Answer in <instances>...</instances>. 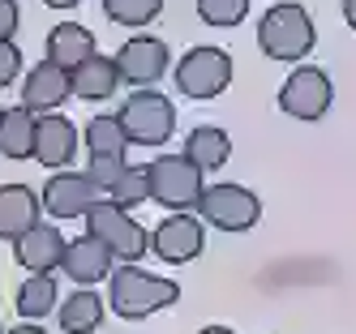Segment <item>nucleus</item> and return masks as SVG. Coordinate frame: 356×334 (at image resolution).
<instances>
[{
  "instance_id": "a211bd4d",
  "label": "nucleus",
  "mask_w": 356,
  "mask_h": 334,
  "mask_svg": "<svg viewBox=\"0 0 356 334\" xmlns=\"http://www.w3.org/2000/svg\"><path fill=\"white\" fill-rule=\"evenodd\" d=\"M90 56H95V35L86 31V26H78V22L52 26V35H47V60H52V65H60V69L73 73Z\"/></svg>"
},
{
  "instance_id": "0eeeda50",
  "label": "nucleus",
  "mask_w": 356,
  "mask_h": 334,
  "mask_svg": "<svg viewBox=\"0 0 356 334\" xmlns=\"http://www.w3.org/2000/svg\"><path fill=\"white\" fill-rule=\"evenodd\" d=\"M335 103V86L318 65H296L288 73V82L279 86V108L292 120H322Z\"/></svg>"
},
{
  "instance_id": "6ab92c4d",
  "label": "nucleus",
  "mask_w": 356,
  "mask_h": 334,
  "mask_svg": "<svg viewBox=\"0 0 356 334\" xmlns=\"http://www.w3.org/2000/svg\"><path fill=\"white\" fill-rule=\"evenodd\" d=\"M185 159L197 163L202 172H219V167H227V159H232V137H227L219 124H197L185 137Z\"/></svg>"
},
{
  "instance_id": "6e6552de",
  "label": "nucleus",
  "mask_w": 356,
  "mask_h": 334,
  "mask_svg": "<svg viewBox=\"0 0 356 334\" xmlns=\"http://www.w3.org/2000/svg\"><path fill=\"white\" fill-rule=\"evenodd\" d=\"M104 197L108 193L99 189L86 172H73V167L52 172V180L39 189V201H43V210L52 219H86Z\"/></svg>"
},
{
  "instance_id": "f03ea898",
  "label": "nucleus",
  "mask_w": 356,
  "mask_h": 334,
  "mask_svg": "<svg viewBox=\"0 0 356 334\" xmlns=\"http://www.w3.org/2000/svg\"><path fill=\"white\" fill-rule=\"evenodd\" d=\"M318 43L314 17L296 0H284V5H270L258 22V47L270 60H305Z\"/></svg>"
},
{
  "instance_id": "9b49d317",
  "label": "nucleus",
  "mask_w": 356,
  "mask_h": 334,
  "mask_svg": "<svg viewBox=\"0 0 356 334\" xmlns=\"http://www.w3.org/2000/svg\"><path fill=\"white\" fill-rule=\"evenodd\" d=\"M150 249H155L159 262L168 266H185L193 257H202L207 249V227L193 215H168L155 231H150Z\"/></svg>"
},
{
  "instance_id": "f8f14e48",
  "label": "nucleus",
  "mask_w": 356,
  "mask_h": 334,
  "mask_svg": "<svg viewBox=\"0 0 356 334\" xmlns=\"http://www.w3.org/2000/svg\"><path fill=\"white\" fill-rule=\"evenodd\" d=\"M78 154V124L69 116L52 112V116H39L35 120V163L47 172H65Z\"/></svg>"
},
{
  "instance_id": "473e14b6",
  "label": "nucleus",
  "mask_w": 356,
  "mask_h": 334,
  "mask_svg": "<svg viewBox=\"0 0 356 334\" xmlns=\"http://www.w3.org/2000/svg\"><path fill=\"white\" fill-rule=\"evenodd\" d=\"M197 334H236V330H227V326H202Z\"/></svg>"
},
{
  "instance_id": "ddd939ff",
  "label": "nucleus",
  "mask_w": 356,
  "mask_h": 334,
  "mask_svg": "<svg viewBox=\"0 0 356 334\" xmlns=\"http://www.w3.org/2000/svg\"><path fill=\"white\" fill-rule=\"evenodd\" d=\"M69 94H73L69 69H60V65H52V60H39V65L26 73V82H22V108L52 116Z\"/></svg>"
},
{
  "instance_id": "c756f323",
  "label": "nucleus",
  "mask_w": 356,
  "mask_h": 334,
  "mask_svg": "<svg viewBox=\"0 0 356 334\" xmlns=\"http://www.w3.org/2000/svg\"><path fill=\"white\" fill-rule=\"evenodd\" d=\"M5 334H47L39 322H22V326H13V330H5Z\"/></svg>"
},
{
  "instance_id": "4be33fe9",
  "label": "nucleus",
  "mask_w": 356,
  "mask_h": 334,
  "mask_svg": "<svg viewBox=\"0 0 356 334\" xmlns=\"http://www.w3.org/2000/svg\"><path fill=\"white\" fill-rule=\"evenodd\" d=\"M17 313H22V322H39V317H47L52 308H60V287H56V278L52 274H31L26 283L17 287Z\"/></svg>"
},
{
  "instance_id": "aec40b11",
  "label": "nucleus",
  "mask_w": 356,
  "mask_h": 334,
  "mask_svg": "<svg viewBox=\"0 0 356 334\" xmlns=\"http://www.w3.org/2000/svg\"><path fill=\"white\" fill-rule=\"evenodd\" d=\"M0 154L13 163L35 159V112H26L22 103L0 112Z\"/></svg>"
},
{
  "instance_id": "39448f33",
  "label": "nucleus",
  "mask_w": 356,
  "mask_h": 334,
  "mask_svg": "<svg viewBox=\"0 0 356 334\" xmlns=\"http://www.w3.org/2000/svg\"><path fill=\"white\" fill-rule=\"evenodd\" d=\"M124 137H129V146H163L172 137L176 128V108L172 99L159 94V90H134L129 99H124V108L116 112Z\"/></svg>"
},
{
  "instance_id": "dca6fc26",
  "label": "nucleus",
  "mask_w": 356,
  "mask_h": 334,
  "mask_svg": "<svg viewBox=\"0 0 356 334\" xmlns=\"http://www.w3.org/2000/svg\"><path fill=\"white\" fill-rule=\"evenodd\" d=\"M112 262H116V257L108 253V244H104V240H95V236H78V240H69L60 270H65L73 283L90 287V283H99V278H108V274H112Z\"/></svg>"
},
{
  "instance_id": "1a4fd4ad",
  "label": "nucleus",
  "mask_w": 356,
  "mask_h": 334,
  "mask_svg": "<svg viewBox=\"0 0 356 334\" xmlns=\"http://www.w3.org/2000/svg\"><path fill=\"white\" fill-rule=\"evenodd\" d=\"M202 219L219 231H249L253 223L262 219V201L253 197L245 185H232V180H223V185H211L197 201Z\"/></svg>"
},
{
  "instance_id": "f3484780",
  "label": "nucleus",
  "mask_w": 356,
  "mask_h": 334,
  "mask_svg": "<svg viewBox=\"0 0 356 334\" xmlns=\"http://www.w3.org/2000/svg\"><path fill=\"white\" fill-rule=\"evenodd\" d=\"M69 82H73V94H78V99H86V103H104V99L116 94L120 73H116V60H112V56H99V51H95L90 60H82L78 69L69 73Z\"/></svg>"
},
{
  "instance_id": "cd10ccee",
  "label": "nucleus",
  "mask_w": 356,
  "mask_h": 334,
  "mask_svg": "<svg viewBox=\"0 0 356 334\" xmlns=\"http://www.w3.org/2000/svg\"><path fill=\"white\" fill-rule=\"evenodd\" d=\"M17 73H22V47L13 39H5V43H0V90L13 86Z\"/></svg>"
},
{
  "instance_id": "72a5a7b5",
  "label": "nucleus",
  "mask_w": 356,
  "mask_h": 334,
  "mask_svg": "<svg viewBox=\"0 0 356 334\" xmlns=\"http://www.w3.org/2000/svg\"><path fill=\"white\" fill-rule=\"evenodd\" d=\"M0 334H5V330H0Z\"/></svg>"
},
{
  "instance_id": "4468645a",
  "label": "nucleus",
  "mask_w": 356,
  "mask_h": 334,
  "mask_svg": "<svg viewBox=\"0 0 356 334\" xmlns=\"http://www.w3.org/2000/svg\"><path fill=\"white\" fill-rule=\"evenodd\" d=\"M65 249H69V240L52 223H35L26 236L13 244V257H17V266H26L31 274H52L65 262Z\"/></svg>"
},
{
  "instance_id": "b1692460",
  "label": "nucleus",
  "mask_w": 356,
  "mask_h": 334,
  "mask_svg": "<svg viewBox=\"0 0 356 334\" xmlns=\"http://www.w3.org/2000/svg\"><path fill=\"white\" fill-rule=\"evenodd\" d=\"M104 13L116 26H150L163 13V0H104Z\"/></svg>"
},
{
  "instance_id": "c85d7f7f",
  "label": "nucleus",
  "mask_w": 356,
  "mask_h": 334,
  "mask_svg": "<svg viewBox=\"0 0 356 334\" xmlns=\"http://www.w3.org/2000/svg\"><path fill=\"white\" fill-rule=\"evenodd\" d=\"M17 22H22V13H17V0H0V43L17 35Z\"/></svg>"
},
{
  "instance_id": "20e7f679",
  "label": "nucleus",
  "mask_w": 356,
  "mask_h": 334,
  "mask_svg": "<svg viewBox=\"0 0 356 334\" xmlns=\"http://www.w3.org/2000/svg\"><path fill=\"white\" fill-rule=\"evenodd\" d=\"M86 236L104 240L108 253L116 257V262H124V266H142V257H146V249H150L146 227H142L129 210H120L112 197H104V201H99L95 210L86 215Z\"/></svg>"
},
{
  "instance_id": "7c9ffc66",
  "label": "nucleus",
  "mask_w": 356,
  "mask_h": 334,
  "mask_svg": "<svg viewBox=\"0 0 356 334\" xmlns=\"http://www.w3.org/2000/svg\"><path fill=\"white\" fill-rule=\"evenodd\" d=\"M343 17H348V26L356 31V0H343Z\"/></svg>"
},
{
  "instance_id": "a878e982",
  "label": "nucleus",
  "mask_w": 356,
  "mask_h": 334,
  "mask_svg": "<svg viewBox=\"0 0 356 334\" xmlns=\"http://www.w3.org/2000/svg\"><path fill=\"white\" fill-rule=\"evenodd\" d=\"M249 0H197V17L207 26H241Z\"/></svg>"
},
{
  "instance_id": "423d86ee",
  "label": "nucleus",
  "mask_w": 356,
  "mask_h": 334,
  "mask_svg": "<svg viewBox=\"0 0 356 334\" xmlns=\"http://www.w3.org/2000/svg\"><path fill=\"white\" fill-rule=\"evenodd\" d=\"M232 86V56L223 47H189L176 60V90L189 99H219Z\"/></svg>"
},
{
  "instance_id": "393cba45",
  "label": "nucleus",
  "mask_w": 356,
  "mask_h": 334,
  "mask_svg": "<svg viewBox=\"0 0 356 334\" xmlns=\"http://www.w3.org/2000/svg\"><path fill=\"white\" fill-rule=\"evenodd\" d=\"M108 197L120 206V210H129V215H134L142 201H150V180H146V167H134V163H129V167H124V176L112 185V193H108Z\"/></svg>"
},
{
  "instance_id": "f257e3e1",
  "label": "nucleus",
  "mask_w": 356,
  "mask_h": 334,
  "mask_svg": "<svg viewBox=\"0 0 356 334\" xmlns=\"http://www.w3.org/2000/svg\"><path fill=\"white\" fill-rule=\"evenodd\" d=\"M181 300V283L176 278H159L142 266H116L108 274V304L112 313L124 322H142L159 308H172Z\"/></svg>"
},
{
  "instance_id": "9d476101",
  "label": "nucleus",
  "mask_w": 356,
  "mask_h": 334,
  "mask_svg": "<svg viewBox=\"0 0 356 334\" xmlns=\"http://www.w3.org/2000/svg\"><path fill=\"white\" fill-rule=\"evenodd\" d=\"M116 73H120V82H129L134 90H150L159 82V77L168 73V60H172V51L163 39L155 35H134V39H124L120 51H116Z\"/></svg>"
},
{
  "instance_id": "412c9836",
  "label": "nucleus",
  "mask_w": 356,
  "mask_h": 334,
  "mask_svg": "<svg viewBox=\"0 0 356 334\" xmlns=\"http://www.w3.org/2000/svg\"><path fill=\"white\" fill-rule=\"evenodd\" d=\"M60 317V330L65 334H95L99 326H104V296L82 287V292H69V300L56 308Z\"/></svg>"
},
{
  "instance_id": "2f4dec72",
  "label": "nucleus",
  "mask_w": 356,
  "mask_h": 334,
  "mask_svg": "<svg viewBox=\"0 0 356 334\" xmlns=\"http://www.w3.org/2000/svg\"><path fill=\"white\" fill-rule=\"evenodd\" d=\"M43 5H47V9H73L78 0H43Z\"/></svg>"
},
{
  "instance_id": "5701e85b",
  "label": "nucleus",
  "mask_w": 356,
  "mask_h": 334,
  "mask_svg": "<svg viewBox=\"0 0 356 334\" xmlns=\"http://www.w3.org/2000/svg\"><path fill=\"white\" fill-rule=\"evenodd\" d=\"M82 142L90 150V159H124V150H129V137H124L116 116H95L82 128Z\"/></svg>"
},
{
  "instance_id": "2eb2a0df",
  "label": "nucleus",
  "mask_w": 356,
  "mask_h": 334,
  "mask_svg": "<svg viewBox=\"0 0 356 334\" xmlns=\"http://www.w3.org/2000/svg\"><path fill=\"white\" fill-rule=\"evenodd\" d=\"M43 201L31 185H0V240L17 244L39 223Z\"/></svg>"
},
{
  "instance_id": "7ed1b4c3",
  "label": "nucleus",
  "mask_w": 356,
  "mask_h": 334,
  "mask_svg": "<svg viewBox=\"0 0 356 334\" xmlns=\"http://www.w3.org/2000/svg\"><path fill=\"white\" fill-rule=\"evenodd\" d=\"M146 180H150V201H159L168 215H189L207 193V172L197 163H189L185 154H159L146 163Z\"/></svg>"
},
{
  "instance_id": "bb28decb",
  "label": "nucleus",
  "mask_w": 356,
  "mask_h": 334,
  "mask_svg": "<svg viewBox=\"0 0 356 334\" xmlns=\"http://www.w3.org/2000/svg\"><path fill=\"white\" fill-rule=\"evenodd\" d=\"M124 167H129L124 159H90L86 176H90V180H95V185L104 189V193H112V185H116L120 176H124Z\"/></svg>"
}]
</instances>
